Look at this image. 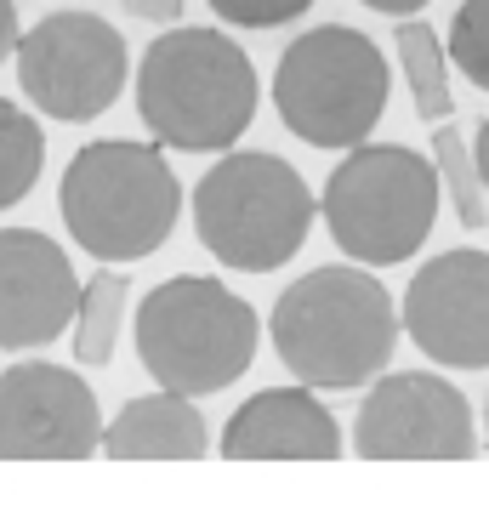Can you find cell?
<instances>
[{
	"label": "cell",
	"instance_id": "1",
	"mask_svg": "<svg viewBox=\"0 0 489 512\" xmlns=\"http://www.w3.org/2000/svg\"><path fill=\"white\" fill-rule=\"evenodd\" d=\"M279 365L313 393H353L393 365L404 336L399 302L364 262H330L290 279L268 313Z\"/></svg>",
	"mask_w": 489,
	"mask_h": 512
},
{
	"label": "cell",
	"instance_id": "2",
	"mask_svg": "<svg viewBox=\"0 0 489 512\" xmlns=\"http://www.w3.org/2000/svg\"><path fill=\"white\" fill-rule=\"evenodd\" d=\"M256 63L222 29H165L137 63V114L177 154H228L256 120Z\"/></svg>",
	"mask_w": 489,
	"mask_h": 512
},
{
	"label": "cell",
	"instance_id": "3",
	"mask_svg": "<svg viewBox=\"0 0 489 512\" xmlns=\"http://www.w3.org/2000/svg\"><path fill=\"white\" fill-rule=\"evenodd\" d=\"M177 211L182 183L171 160L160 154V143H131V137L86 143L57 188V217L69 239L109 268L160 251L177 228Z\"/></svg>",
	"mask_w": 489,
	"mask_h": 512
},
{
	"label": "cell",
	"instance_id": "4",
	"mask_svg": "<svg viewBox=\"0 0 489 512\" xmlns=\"http://www.w3.org/2000/svg\"><path fill=\"white\" fill-rule=\"evenodd\" d=\"M131 336H137V365L160 387L211 399L251 370L262 348V319L222 279L177 274L143 296Z\"/></svg>",
	"mask_w": 489,
	"mask_h": 512
},
{
	"label": "cell",
	"instance_id": "5",
	"mask_svg": "<svg viewBox=\"0 0 489 512\" xmlns=\"http://www.w3.org/2000/svg\"><path fill=\"white\" fill-rule=\"evenodd\" d=\"M319 200L308 177L279 154H222L194 188V234L222 268L273 274L308 245Z\"/></svg>",
	"mask_w": 489,
	"mask_h": 512
},
{
	"label": "cell",
	"instance_id": "6",
	"mask_svg": "<svg viewBox=\"0 0 489 512\" xmlns=\"http://www.w3.org/2000/svg\"><path fill=\"white\" fill-rule=\"evenodd\" d=\"M387 97H393L387 57L376 40L347 23L296 35L273 69V109L290 137L308 148L370 143V131L387 114Z\"/></svg>",
	"mask_w": 489,
	"mask_h": 512
},
{
	"label": "cell",
	"instance_id": "7",
	"mask_svg": "<svg viewBox=\"0 0 489 512\" xmlns=\"http://www.w3.org/2000/svg\"><path fill=\"white\" fill-rule=\"evenodd\" d=\"M444 205L438 165L399 143H359L325 177L319 211L330 239L364 268H393L427 245Z\"/></svg>",
	"mask_w": 489,
	"mask_h": 512
},
{
	"label": "cell",
	"instance_id": "8",
	"mask_svg": "<svg viewBox=\"0 0 489 512\" xmlns=\"http://www.w3.org/2000/svg\"><path fill=\"white\" fill-rule=\"evenodd\" d=\"M126 74V35L97 12H46L29 35H18V86L46 120L86 126L109 114L126 92Z\"/></svg>",
	"mask_w": 489,
	"mask_h": 512
},
{
	"label": "cell",
	"instance_id": "9",
	"mask_svg": "<svg viewBox=\"0 0 489 512\" xmlns=\"http://www.w3.org/2000/svg\"><path fill=\"white\" fill-rule=\"evenodd\" d=\"M353 450L364 461H467L478 450V433L455 382L433 370H399L364 387Z\"/></svg>",
	"mask_w": 489,
	"mask_h": 512
},
{
	"label": "cell",
	"instance_id": "10",
	"mask_svg": "<svg viewBox=\"0 0 489 512\" xmlns=\"http://www.w3.org/2000/svg\"><path fill=\"white\" fill-rule=\"evenodd\" d=\"M103 450V410L80 370L29 365L0 370V461H86Z\"/></svg>",
	"mask_w": 489,
	"mask_h": 512
},
{
	"label": "cell",
	"instance_id": "11",
	"mask_svg": "<svg viewBox=\"0 0 489 512\" xmlns=\"http://www.w3.org/2000/svg\"><path fill=\"white\" fill-rule=\"evenodd\" d=\"M404 336L444 370H489V251H438L399 302Z\"/></svg>",
	"mask_w": 489,
	"mask_h": 512
},
{
	"label": "cell",
	"instance_id": "12",
	"mask_svg": "<svg viewBox=\"0 0 489 512\" xmlns=\"http://www.w3.org/2000/svg\"><path fill=\"white\" fill-rule=\"evenodd\" d=\"M80 274L40 228H0V353H35L74 325Z\"/></svg>",
	"mask_w": 489,
	"mask_h": 512
},
{
	"label": "cell",
	"instance_id": "13",
	"mask_svg": "<svg viewBox=\"0 0 489 512\" xmlns=\"http://www.w3.org/2000/svg\"><path fill=\"white\" fill-rule=\"evenodd\" d=\"M222 456L228 461H336L342 456V427L313 387H262L239 404L222 427Z\"/></svg>",
	"mask_w": 489,
	"mask_h": 512
},
{
	"label": "cell",
	"instance_id": "14",
	"mask_svg": "<svg viewBox=\"0 0 489 512\" xmlns=\"http://www.w3.org/2000/svg\"><path fill=\"white\" fill-rule=\"evenodd\" d=\"M211 433H205L200 404L188 393H143V399H126L120 416L103 427V450L109 461H200Z\"/></svg>",
	"mask_w": 489,
	"mask_h": 512
},
{
	"label": "cell",
	"instance_id": "15",
	"mask_svg": "<svg viewBox=\"0 0 489 512\" xmlns=\"http://www.w3.org/2000/svg\"><path fill=\"white\" fill-rule=\"evenodd\" d=\"M131 279L103 262V274L80 285V308H74V365H109L120 348V325H126Z\"/></svg>",
	"mask_w": 489,
	"mask_h": 512
},
{
	"label": "cell",
	"instance_id": "16",
	"mask_svg": "<svg viewBox=\"0 0 489 512\" xmlns=\"http://www.w3.org/2000/svg\"><path fill=\"white\" fill-rule=\"evenodd\" d=\"M393 52L404 63V80H410V97H416V120H450L455 114V92H450V52L438 46L433 23L421 18H399L393 29Z\"/></svg>",
	"mask_w": 489,
	"mask_h": 512
},
{
	"label": "cell",
	"instance_id": "17",
	"mask_svg": "<svg viewBox=\"0 0 489 512\" xmlns=\"http://www.w3.org/2000/svg\"><path fill=\"white\" fill-rule=\"evenodd\" d=\"M40 165H46V137L29 114L0 97V211H12L18 200H29V188L40 183Z\"/></svg>",
	"mask_w": 489,
	"mask_h": 512
},
{
	"label": "cell",
	"instance_id": "18",
	"mask_svg": "<svg viewBox=\"0 0 489 512\" xmlns=\"http://www.w3.org/2000/svg\"><path fill=\"white\" fill-rule=\"evenodd\" d=\"M433 165H438V183H444V200L455 205V222L467 234H484L489 228V194L478 183V160H472L467 137L455 126L438 120V137H433Z\"/></svg>",
	"mask_w": 489,
	"mask_h": 512
},
{
	"label": "cell",
	"instance_id": "19",
	"mask_svg": "<svg viewBox=\"0 0 489 512\" xmlns=\"http://www.w3.org/2000/svg\"><path fill=\"white\" fill-rule=\"evenodd\" d=\"M450 63L489 92V0H461L450 23Z\"/></svg>",
	"mask_w": 489,
	"mask_h": 512
},
{
	"label": "cell",
	"instance_id": "20",
	"mask_svg": "<svg viewBox=\"0 0 489 512\" xmlns=\"http://www.w3.org/2000/svg\"><path fill=\"white\" fill-rule=\"evenodd\" d=\"M313 0H211V12L234 29H279V23H296Z\"/></svg>",
	"mask_w": 489,
	"mask_h": 512
},
{
	"label": "cell",
	"instance_id": "21",
	"mask_svg": "<svg viewBox=\"0 0 489 512\" xmlns=\"http://www.w3.org/2000/svg\"><path fill=\"white\" fill-rule=\"evenodd\" d=\"M120 6H126L131 18H143V23H177L188 0H120Z\"/></svg>",
	"mask_w": 489,
	"mask_h": 512
},
{
	"label": "cell",
	"instance_id": "22",
	"mask_svg": "<svg viewBox=\"0 0 489 512\" xmlns=\"http://www.w3.org/2000/svg\"><path fill=\"white\" fill-rule=\"evenodd\" d=\"M18 52V0H0V63Z\"/></svg>",
	"mask_w": 489,
	"mask_h": 512
},
{
	"label": "cell",
	"instance_id": "23",
	"mask_svg": "<svg viewBox=\"0 0 489 512\" xmlns=\"http://www.w3.org/2000/svg\"><path fill=\"white\" fill-rule=\"evenodd\" d=\"M359 6H370V12H381V18H416L427 0H359Z\"/></svg>",
	"mask_w": 489,
	"mask_h": 512
},
{
	"label": "cell",
	"instance_id": "24",
	"mask_svg": "<svg viewBox=\"0 0 489 512\" xmlns=\"http://www.w3.org/2000/svg\"><path fill=\"white\" fill-rule=\"evenodd\" d=\"M472 160H478V183H484V194H489V120L478 126V143H472Z\"/></svg>",
	"mask_w": 489,
	"mask_h": 512
},
{
	"label": "cell",
	"instance_id": "25",
	"mask_svg": "<svg viewBox=\"0 0 489 512\" xmlns=\"http://www.w3.org/2000/svg\"><path fill=\"white\" fill-rule=\"evenodd\" d=\"M484 444H489V410H484Z\"/></svg>",
	"mask_w": 489,
	"mask_h": 512
}]
</instances>
